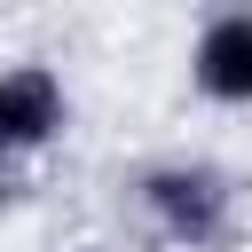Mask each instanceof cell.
I'll return each instance as SVG.
<instances>
[{
  "instance_id": "6da1fadb",
  "label": "cell",
  "mask_w": 252,
  "mask_h": 252,
  "mask_svg": "<svg viewBox=\"0 0 252 252\" xmlns=\"http://www.w3.org/2000/svg\"><path fill=\"white\" fill-rule=\"evenodd\" d=\"M134 197H142V220L181 252L236 244V173H220L213 158H165L134 181Z\"/></svg>"
},
{
  "instance_id": "7a4b0ae2",
  "label": "cell",
  "mask_w": 252,
  "mask_h": 252,
  "mask_svg": "<svg viewBox=\"0 0 252 252\" xmlns=\"http://www.w3.org/2000/svg\"><path fill=\"white\" fill-rule=\"evenodd\" d=\"M71 126V94L47 63H8L0 71V158H39Z\"/></svg>"
},
{
  "instance_id": "3957f363",
  "label": "cell",
  "mask_w": 252,
  "mask_h": 252,
  "mask_svg": "<svg viewBox=\"0 0 252 252\" xmlns=\"http://www.w3.org/2000/svg\"><path fill=\"white\" fill-rule=\"evenodd\" d=\"M189 87H197L205 102H228V110L252 102V8H220V16L197 32V47H189Z\"/></svg>"
}]
</instances>
